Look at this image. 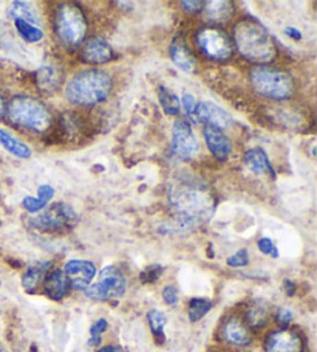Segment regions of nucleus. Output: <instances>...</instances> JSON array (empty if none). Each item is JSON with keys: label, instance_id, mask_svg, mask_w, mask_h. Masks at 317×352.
Here are the masks:
<instances>
[{"label": "nucleus", "instance_id": "obj_1", "mask_svg": "<svg viewBox=\"0 0 317 352\" xmlns=\"http://www.w3.org/2000/svg\"><path fill=\"white\" fill-rule=\"evenodd\" d=\"M169 202L172 205L180 226L189 230L206 222L215 208L214 199L206 184L193 177L174 180L169 191Z\"/></svg>", "mask_w": 317, "mask_h": 352}, {"label": "nucleus", "instance_id": "obj_2", "mask_svg": "<svg viewBox=\"0 0 317 352\" xmlns=\"http://www.w3.org/2000/svg\"><path fill=\"white\" fill-rule=\"evenodd\" d=\"M113 80L108 72L84 69L73 75L65 84V98L73 106L91 107L106 101L112 94Z\"/></svg>", "mask_w": 317, "mask_h": 352}, {"label": "nucleus", "instance_id": "obj_3", "mask_svg": "<svg viewBox=\"0 0 317 352\" xmlns=\"http://www.w3.org/2000/svg\"><path fill=\"white\" fill-rule=\"evenodd\" d=\"M234 44L242 58L255 64H270L277 56L271 34L254 19H245L237 23L234 27Z\"/></svg>", "mask_w": 317, "mask_h": 352}, {"label": "nucleus", "instance_id": "obj_4", "mask_svg": "<svg viewBox=\"0 0 317 352\" xmlns=\"http://www.w3.org/2000/svg\"><path fill=\"white\" fill-rule=\"evenodd\" d=\"M5 111L11 124L34 133H45L53 123L50 109L30 95L13 96Z\"/></svg>", "mask_w": 317, "mask_h": 352}, {"label": "nucleus", "instance_id": "obj_5", "mask_svg": "<svg viewBox=\"0 0 317 352\" xmlns=\"http://www.w3.org/2000/svg\"><path fill=\"white\" fill-rule=\"evenodd\" d=\"M249 82L255 95L272 101H286L294 95V80L288 72L268 65H255L249 72Z\"/></svg>", "mask_w": 317, "mask_h": 352}, {"label": "nucleus", "instance_id": "obj_6", "mask_svg": "<svg viewBox=\"0 0 317 352\" xmlns=\"http://www.w3.org/2000/svg\"><path fill=\"white\" fill-rule=\"evenodd\" d=\"M89 32L87 17L73 2L59 3L54 10V33L62 47L75 50L82 44Z\"/></svg>", "mask_w": 317, "mask_h": 352}, {"label": "nucleus", "instance_id": "obj_7", "mask_svg": "<svg viewBox=\"0 0 317 352\" xmlns=\"http://www.w3.org/2000/svg\"><path fill=\"white\" fill-rule=\"evenodd\" d=\"M76 211L69 204L58 202L47 206L40 213L33 216L30 219V226L44 233H58L73 228L76 226Z\"/></svg>", "mask_w": 317, "mask_h": 352}, {"label": "nucleus", "instance_id": "obj_8", "mask_svg": "<svg viewBox=\"0 0 317 352\" xmlns=\"http://www.w3.org/2000/svg\"><path fill=\"white\" fill-rule=\"evenodd\" d=\"M197 47L207 59L214 63H226L234 53V44L223 30L217 27H204L195 36Z\"/></svg>", "mask_w": 317, "mask_h": 352}, {"label": "nucleus", "instance_id": "obj_9", "mask_svg": "<svg viewBox=\"0 0 317 352\" xmlns=\"http://www.w3.org/2000/svg\"><path fill=\"white\" fill-rule=\"evenodd\" d=\"M126 287L127 283L123 272L117 267L108 265L101 270L97 283L85 289V295L93 301L118 300L126 294Z\"/></svg>", "mask_w": 317, "mask_h": 352}, {"label": "nucleus", "instance_id": "obj_10", "mask_svg": "<svg viewBox=\"0 0 317 352\" xmlns=\"http://www.w3.org/2000/svg\"><path fill=\"white\" fill-rule=\"evenodd\" d=\"M172 151L180 160H192L198 154L200 146L191 124L186 120H176L172 129Z\"/></svg>", "mask_w": 317, "mask_h": 352}, {"label": "nucleus", "instance_id": "obj_11", "mask_svg": "<svg viewBox=\"0 0 317 352\" xmlns=\"http://www.w3.org/2000/svg\"><path fill=\"white\" fill-rule=\"evenodd\" d=\"M192 123H204V126H214L224 132L233 126L234 120L220 106L211 101H201L197 102V107H195Z\"/></svg>", "mask_w": 317, "mask_h": 352}, {"label": "nucleus", "instance_id": "obj_12", "mask_svg": "<svg viewBox=\"0 0 317 352\" xmlns=\"http://www.w3.org/2000/svg\"><path fill=\"white\" fill-rule=\"evenodd\" d=\"M65 276L69 279V284L76 290H85L91 283V279L96 275V267L90 261L71 259L65 264Z\"/></svg>", "mask_w": 317, "mask_h": 352}, {"label": "nucleus", "instance_id": "obj_13", "mask_svg": "<svg viewBox=\"0 0 317 352\" xmlns=\"http://www.w3.org/2000/svg\"><path fill=\"white\" fill-rule=\"evenodd\" d=\"M203 135L206 140L207 149L215 157L218 162H226L233 153V142L222 129L214 126H204Z\"/></svg>", "mask_w": 317, "mask_h": 352}, {"label": "nucleus", "instance_id": "obj_14", "mask_svg": "<svg viewBox=\"0 0 317 352\" xmlns=\"http://www.w3.org/2000/svg\"><path fill=\"white\" fill-rule=\"evenodd\" d=\"M115 56V52L112 45L107 41L101 38H91L82 45L81 50V59L87 64H107L110 63Z\"/></svg>", "mask_w": 317, "mask_h": 352}, {"label": "nucleus", "instance_id": "obj_15", "mask_svg": "<svg viewBox=\"0 0 317 352\" xmlns=\"http://www.w3.org/2000/svg\"><path fill=\"white\" fill-rule=\"evenodd\" d=\"M266 352H302V340L296 332L280 329L270 333L265 342Z\"/></svg>", "mask_w": 317, "mask_h": 352}, {"label": "nucleus", "instance_id": "obj_16", "mask_svg": "<svg viewBox=\"0 0 317 352\" xmlns=\"http://www.w3.org/2000/svg\"><path fill=\"white\" fill-rule=\"evenodd\" d=\"M243 163L249 169V171L257 174V175H270L271 179H276V171L271 165V160L268 154L261 148H253L248 149L243 154Z\"/></svg>", "mask_w": 317, "mask_h": 352}, {"label": "nucleus", "instance_id": "obj_17", "mask_svg": "<svg viewBox=\"0 0 317 352\" xmlns=\"http://www.w3.org/2000/svg\"><path fill=\"white\" fill-rule=\"evenodd\" d=\"M223 338L234 346H248L251 343V332L243 324V321L237 317H231L223 324Z\"/></svg>", "mask_w": 317, "mask_h": 352}, {"label": "nucleus", "instance_id": "obj_18", "mask_svg": "<svg viewBox=\"0 0 317 352\" xmlns=\"http://www.w3.org/2000/svg\"><path fill=\"white\" fill-rule=\"evenodd\" d=\"M34 78H36V86H38L40 92L45 95H51L56 92L60 86V80H62L59 70L53 64L40 65L39 69L36 70Z\"/></svg>", "mask_w": 317, "mask_h": 352}, {"label": "nucleus", "instance_id": "obj_19", "mask_svg": "<svg viewBox=\"0 0 317 352\" xmlns=\"http://www.w3.org/2000/svg\"><path fill=\"white\" fill-rule=\"evenodd\" d=\"M169 54L172 63L186 74H193L197 70V60H195L192 52L189 50L183 41L175 39L169 47Z\"/></svg>", "mask_w": 317, "mask_h": 352}, {"label": "nucleus", "instance_id": "obj_20", "mask_svg": "<svg viewBox=\"0 0 317 352\" xmlns=\"http://www.w3.org/2000/svg\"><path fill=\"white\" fill-rule=\"evenodd\" d=\"M44 289L45 294L50 296L54 301H60L64 296L69 294L70 284L69 279H67L64 270H53L50 273H47V276L44 278Z\"/></svg>", "mask_w": 317, "mask_h": 352}, {"label": "nucleus", "instance_id": "obj_21", "mask_svg": "<svg viewBox=\"0 0 317 352\" xmlns=\"http://www.w3.org/2000/svg\"><path fill=\"white\" fill-rule=\"evenodd\" d=\"M204 19L211 23H226L234 16V3L226 0L204 3Z\"/></svg>", "mask_w": 317, "mask_h": 352}, {"label": "nucleus", "instance_id": "obj_22", "mask_svg": "<svg viewBox=\"0 0 317 352\" xmlns=\"http://www.w3.org/2000/svg\"><path fill=\"white\" fill-rule=\"evenodd\" d=\"M54 197V188L51 185H40L38 188V196H25L22 199L23 210H27L28 213H40L42 210H45L50 200Z\"/></svg>", "mask_w": 317, "mask_h": 352}, {"label": "nucleus", "instance_id": "obj_23", "mask_svg": "<svg viewBox=\"0 0 317 352\" xmlns=\"http://www.w3.org/2000/svg\"><path fill=\"white\" fill-rule=\"evenodd\" d=\"M10 16L13 17V19H21L23 22H28L32 23L34 27H39L42 23V17L39 10L36 8V5L32 2H13L10 7Z\"/></svg>", "mask_w": 317, "mask_h": 352}, {"label": "nucleus", "instance_id": "obj_24", "mask_svg": "<svg viewBox=\"0 0 317 352\" xmlns=\"http://www.w3.org/2000/svg\"><path fill=\"white\" fill-rule=\"evenodd\" d=\"M0 144L8 151L10 154H13L17 159H30L32 157V149L28 144H25L22 140L17 138L13 133L5 131L0 127Z\"/></svg>", "mask_w": 317, "mask_h": 352}, {"label": "nucleus", "instance_id": "obj_25", "mask_svg": "<svg viewBox=\"0 0 317 352\" xmlns=\"http://www.w3.org/2000/svg\"><path fill=\"white\" fill-rule=\"evenodd\" d=\"M51 265V263H39L30 267V269L23 273L22 276V286L27 292H34L38 289L39 284L44 281V278L47 276L48 267Z\"/></svg>", "mask_w": 317, "mask_h": 352}, {"label": "nucleus", "instance_id": "obj_26", "mask_svg": "<svg viewBox=\"0 0 317 352\" xmlns=\"http://www.w3.org/2000/svg\"><path fill=\"white\" fill-rule=\"evenodd\" d=\"M270 317V307L263 300H254L246 309V320L253 327H263Z\"/></svg>", "mask_w": 317, "mask_h": 352}, {"label": "nucleus", "instance_id": "obj_27", "mask_svg": "<svg viewBox=\"0 0 317 352\" xmlns=\"http://www.w3.org/2000/svg\"><path fill=\"white\" fill-rule=\"evenodd\" d=\"M156 95H158V100H160L163 111L166 112L169 117H176V115H180L181 112L180 98L172 92V90L164 86H158Z\"/></svg>", "mask_w": 317, "mask_h": 352}, {"label": "nucleus", "instance_id": "obj_28", "mask_svg": "<svg viewBox=\"0 0 317 352\" xmlns=\"http://www.w3.org/2000/svg\"><path fill=\"white\" fill-rule=\"evenodd\" d=\"M13 21H14V27L17 30V33L21 34V38L23 41L30 42V44H34V42H39L44 39L45 33L42 32L39 27H34L32 23L23 22L21 19H13Z\"/></svg>", "mask_w": 317, "mask_h": 352}, {"label": "nucleus", "instance_id": "obj_29", "mask_svg": "<svg viewBox=\"0 0 317 352\" xmlns=\"http://www.w3.org/2000/svg\"><path fill=\"white\" fill-rule=\"evenodd\" d=\"M60 124H62V131L67 137L75 138L82 135V121L76 113L67 112L62 118H60Z\"/></svg>", "mask_w": 317, "mask_h": 352}, {"label": "nucleus", "instance_id": "obj_30", "mask_svg": "<svg viewBox=\"0 0 317 352\" xmlns=\"http://www.w3.org/2000/svg\"><path fill=\"white\" fill-rule=\"evenodd\" d=\"M148 321L150 324V329L154 332L155 338H158V342H164V327L167 324V317L164 315L161 311H150L148 314Z\"/></svg>", "mask_w": 317, "mask_h": 352}, {"label": "nucleus", "instance_id": "obj_31", "mask_svg": "<svg viewBox=\"0 0 317 352\" xmlns=\"http://www.w3.org/2000/svg\"><path fill=\"white\" fill-rule=\"evenodd\" d=\"M212 309V302L204 298H193L189 302V320L197 323Z\"/></svg>", "mask_w": 317, "mask_h": 352}, {"label": "nucleus", "instance_id": "obj_32", "mask_svg": "<svg viewBox=\"0 0 317 352\" xmlns=\"http://www.w3.org/2000/svg\"><path fill=\"white\" fill-rule=\"evenodd\" d=\"M107 327H108V323H107V320H104V318H99L96 321V323L91 326V329H90V340H89V344L90 346H97L101 343V337H102V333L107 331Z\"/></svg>", "mask_w": 317, "mask_h": 352}, {"label": "nucleus", "instance_id": "obj_33", "mask_svg": "<svg viewBox=\"0 0 317 352\" xmlns=\"http://www.w3.org/2000/svg\"><path fill=\"white\" fill-rule=\"evenodd\" d=\"M197 100L193 98V95H191V94H185L181 96V100H180V104H181V109L183 111H185V113H186V117L192 121V117H193V111H195V107H197Z\"/></svg>", "mask_w": 317, "mask_h": 352}, {"label": "nucleus", "instance_id": "obj_34", "mask_svg": "<svg viewBox=\"0 0 317 352\" xmlns=\"http://www.w3.org/2000/svg\"><path fill=\"white\" fill-rule=\"evenodd\" d=\"M228 265L229 267H245L249 264V254L246 248H242V250L237 252L233 256L228 258Z\"/></svg>", "mask_w": 317, "mask_h": 352}, {"label": "nucleus", "instance_id": "obj_35", "mask_svg": "<svg viewBox=\"0 0 317 352\" xmlns=\"http://www.w3.org/2000/svg\"><path fill=\"white\" fill-rule=\"evenodd\" d=\"M257 247H259V250L261 253L268 254V256H272V258H277L279 256L277 247H276V244H274V242L270 238H261L257 242Z\"/></svg>", "mask_w": 317, "mask_h": 352}, {"label": "nucleus", "instance_id": "obj_36", "mask_svg": "<svg viewBox=\"0 0 317 352\" xmlns=\"http://www.w3.org/2000/svg\"><path fill=\"white\" fill-rule=\"evenodd\" d=\"M163 269L160 265H154V267H149V269H145L143 273H141V279L143 283H154L158 279V276L161 275Z\"/></svg>", "mask_w": 317, "mask_h": 352}, {"label": "nucleus", "instance_id": "obj_37", "mask_svg": "<svg viewBox=\"0 0 317 352\" xmlns=\"http://www.w3.org/2000/svg\"><path fill=\"white\" fill-rule=\"evenodd\" d=\"M163 300L166 301L169 306L176 305V301H178V290H176L174 286L164 287V290H163Z\"/></svg>", "mask_w": 317, "mask_h": 352}, {"label": "nucleus", "instance_id": "obj_38", "mask_svg": "<svg viewBox=\"0 0 317 352\" xmlns=\"http://www.w3.org/2000/svg\"><path fill=\"white\" fill-rule=\"evenodd\" d=\"M204 3H206V2H200V0H195V2H189V0H183L181 7L185 8V10L187 11V13L197 14V13H200V11H203Z\"/></svg>", "mask_w": 317, "mask_h": 352}, {"label": "nucleus", "instance_id": "obj_39", "mask_svg": "<svg viewBox=\"0 0 317 352\" xmlns=\"http://www.w3.org/2000/svg\"><path fill=\"white\" fill-rule=\"evenodd\" d=\"M276 321L282 326H288L292 321V312L286 307H280L277 311V315H276Z\"/></svg>", "mask_w": 317, "mask_h": 352}, {"label": "nucleus", "instance_id": "obj_40", "mask_svg": "<svg viewBox=\"0 0 317 352\" xmlns=\"http://www.w3.org/2000/svg\"><path fill=\"white\" fill-rule=\"evenodd\" d=\"M285 33L290 36V38H292V39H296V41H301L302 39V33L298 32L297 28H294V27H288V28H285Z\"/></svg>", "mask_w": 317, "mask_h": 352}, {"label": "nucleus", "instance_id": "obj_41", "mask_svg": "<svg viewBox=\"0 0 317 352\" xmlns=\"http://www.w3.org/2000/svg\"><path fill=\"white\" fill-rule=\"evenodd\" d=\"M96 352H124V349L119 348V346H106V348L97 349Z\"/></svg>", "mask_w": 317, "mask_h": 352}, {"label": "nucleus", "instance_id": "obj_42", "mask_svg": "<svg viewBox=\"0 0 317 352\" xmlns=\"http://www.w3.org/2000/svg\"><path fill=\"white\" fill-rule=\"evenodd\" d=\"M5 101H3V98H2V95H0V118L3 117V113H5Z\"/></svg>", "mask_w": 317, "mask_h": 352}, {"label": "nucleus", "instance_id": "obj_43", "mask_svg": "<svg viewBox=\"0 0 317 352\" xmlns=\"http://www.w3.org/2000/svg\"><path fill=\"white\" fill-rule=\"evenodd\" d=\"M0 352H7V351H3V349H0Z\"/></svg>", "mask_w": 317, "mask_h": 352}]
</instances>
